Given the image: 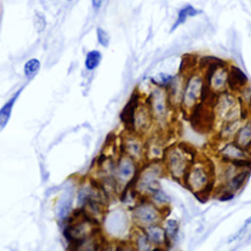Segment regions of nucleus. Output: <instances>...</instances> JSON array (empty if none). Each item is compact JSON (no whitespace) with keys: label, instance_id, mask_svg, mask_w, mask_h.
<instances>
[{"label":"nucleus","instance_id":"obj_1","mask_svg":"<svg viewBox=\"0 0 251 251\" xmlns=\"http://www.w3.org/2000/svg\"><path fill=\"white\" fill-rule=\"evenodd\" d=\"M213 163L197 158L186 173L182 184L203 200L214 195L217 186V174Z\"/></svg>","mask_w":251,"mask_h":251},{"label":"nucleus","instance_id":"obj_2","mask_svg":"<svg viewBox=\"0 0 251 251\" xmlns=\"http://www.w3.org/2000/svg\"><path fill=\"white\" fill-rule=\"evenodd\" d=\"M196 159L197 152L194 147L187 143H177L166 148L162 161L166 174L182 183L186 173Z\"/></svg>","mask_w":251,"mask_h":251},{"label":"nucleus","instance_id":"obj_3","mask_svg":"<svg viewBox=\"0 0 251 251\" xmlns=\"http://www.w3.org/2000/svg\"><path fill=\"white\" fill-rule=\"evenodd\" d=\"M205 85V76L198 68L184 75L182 97L180 102L181 110L188 113L201 101Z\"/></svg>","mask_w":251,"mask_h":251},{"label":"nucleus","instance_id":"obj_4","mask_svg":"<svg viewBox=\"0 0 251 251\" xmlns=\"http://www.w3.org/2000/svg\"><path fill=\"white\" fill-rule=\"evenodd\" d=\"M187 115L190 124L195 130L202 133L216 130L217 120L213 107L200 101L187 113Z\"/></svg>","mask_w":251,"mask_h":251},{"label":"nucleus","instance_id":"obj_5","mask_svg":"<svg viewBox=\"0 0 251 251\" xmlns=\"http://www.w3.org/2000/svg\"><path fill=\"white\" fill-rule=\"evenodd\" d=\"M165 217V210L155 205L149 198L138 203L132 211V219L139 228L160 224Z\"/></svg>","mask_w":251,"mask_h":251},{"label":"nucleus","instance_id":"obj_6","mask_svg":"<svg viewBox=\"0 0 251 251\" xmlns=\"http://www.w3.org/2000/svg\"><path fill=\"white\" fill-rule=\"evenodd\" d=\"M146 104L151 111L154 122L159 125H163L168 122L173 105L170 101L167 89L155 86L151 91Z\"/></svg>","mask_w":251,"mask_h":251},{"label":"nucleus","instance_id":"obj_7","mask_svg":"<svg viewBox=\"0 0 251 251\" xmlns=\"http://www.w3.org/2000/svg\"><path fill=\"white\" fill-rule=\"evenodd\" d=\"M251 170L249 169H240L237 170L228 179H226L223 183H218L215 189V192H228L232 195H235L239 190L243 188L245 185Z\"/></svg>","mask_w":251,"mask_h":251},{"label":"nucleus","instance_id":"obj_8","mask_svg":"<svg viewBox=\"0 0 251 251\" xmlns=\"http://www.w3.org/2000/svg\"><path fill=\"white\" fill-rule=\"evenodd\" d=\"M249 85L248 76L245 73L234 65H228L227 90L236 94L242 93Z\"/></svg>","mask_w":251,"mask_h":251},{"label":"nucleus","instance_id":"obj_9","mask_svg":"<svg viewBox=\"0 0 251 251\" xmlns=\"http://www.w3.org/2000/svg\"><path fill=\"white\" fill-rule=\"evenodd\" d=\"M139 105V93L134 91L120 115L121 121L125 127L131 133L134 132V119Z\"/></svg>","mask_w":251,"mask_h":251},{"label":"nucleus","instance_id":"obj_10","mask_svg":"<svg viewBox=\"0 0 251 251\" xmlns=\"http://www.w3.org/2000/svg\"><path fill=\"white\" fill-rule=\"evenodd\" d=\"M105 226L111 235L121 236L127 229L126 216L123 213V211H113L106 218Z\"/></svg>","mask_w":251,"mask_h":251},{"label":"nucleus","instance_id":"obj_11","mask_svg":"<svg viewBox=\"0 0 251 251\" xmlns=\"http://www.w3.org/2000/svg\"><path fill=\"white\" fill-rule=\"evenodd\" d=\"M142 229H143L145 235L147 236L148 240L150 241V243L153 245L154 249L155 248H160V249L169 248L165 228L161 223L148 226Z\"/></svg>","mask_w":251,"mask_h":251},{"label":"nucleus","instance_id":"obj_12","mask_svg":"<svg viewBox=\"0 0 251 251\" xmlns=\"http://www.w3.org/2000/svg\"><path fill=\"white\" fill-rule=\"evenodd\" d=\"M245 121L246 120L239 119L220 124L216 128V135L219 142L233 140L237 131L239 130V128L241 127Z\"/></svg>","mask_w":251,"mask_h":251},{"label":"nucleus","instance_id":"obj_13","mask_svg":"<svg viewBox=\"0 0 251 251\" xmlns=\"http://www.w3.org/2000/svg\"><path fill=\"white\" fill-rule=\"evenodd\" d=\"M153 122L154 119L148 105H139L134 119V132L141 134L147 131Z\"/></svg>","mask_w":251,"mask_h":251},{"label":"nucleus","instance_id":"obj_14","mask_svg":"<svg viewBox=\"0 0 251 251\" xmlns=\"http://www.w3.org/2000/svg\"><path fill=\"white\" fill-rule=\"evenodd\" d=\"M136 160L128 155H124L118 162V174L121 178L127 181L137 176Z\"/></svg>","mask_w":251,"mask_h":251},{"label":"nucleus","instance_id":"obj_15","mask_svg":"<svg viewBox=\"0 0 251 251\" xmlns=\"http://www.w3.org/2000/svg\"><path fill=\"white\" fill-rule=\"evenodd\" d=\"M124 148L126 154L134 160L141 159L146 154V147L136 136H130L127 138L124 143Z\"/></svg>","mask_w":251,"mask_h":251},{"label":"nucleus","instance_id":"obj_16","mask_svg":"<svg viewBox=\"0 0 251 251\" xmlns=\"http://www.w3.org/2000/svg\"><path fill=\"white\" fill-rule=\"evenodd\" d=\"M200 13L201 11L198 8H195L194 6H192L191 4H186L182 6L176 14V19L171 27V31H174L179 25H183L188 19L198 16Z\"/></svg>","mask_w":251,"mask_h":251},{"label":"nucleus","instance_id":"obj_17","mask_svg":"<svg viewBox=\"0 0 251 251\" xmlns=\"http://www.w3.org/2000/svg\"><path fill=\"white\" fill-rule=\"evenodd\" d=\"M24 89V87H22L21 89H19L0 109V131L6 126L7 123L10 120L11 114H12V110L13 107L15 105V102L17 100V98L19 97V95L21 94L22 90Z\"/></svg>","mask_w":251,"mask_h":251},{"label":"nucleus","instance_id":"obj_18","mask_svg":"<svg viewBox=\"0 0 251 251\" xmlns=\"http://www.w3.org/2000/svg\"><path fill=\"white\" fill-rule=\"evenodd\" d=\"M164 228L167 236L168 246H172L176 243L179 233V222L176 219H167L164 223Z\"/></svg>","mask_w":251,"mask_h":251},{"label":"nucleus","instance_id":"obj_19","mask_svg":"<svg viewBox=\"0 0 251 251\" xmlns=\"http://www.w3.org/2000/svg\"><path fill=\"white\" fill-rule=\"evenodd\" d=\"M155 205L160 207L163 210H166L169 208L170 203H171V198L170 196L160 187L156 189L153 193H151L148 197Z\"/></svg>","mask_w":251,"mask_h":251},{"label":"nucleus","instance_id":"obj_20","mask_svg":"<svg viewBox=\"0 0 251 251\" xmlns=\"http://www.w3.org/2000/svg\"><path fill=\"white\" fill-rule=\"evenodd\" d=\"M101 60H102L101 52L98 50H91V51L87 52V54L85 56L84 66H85L86 70L93 71L99 66Z\"/></svg>","mask_w":251,"mask_h":251},{"label":"nucleus","instance_id":"obj_21","mask_svg":"<svg viewBox=\"0 0 251 251\" xmlns=\"http://www.w3.org/2000/svg\"><path fill=\"white\" fill-rule=\"evenodd\" d=\"M174 77L172 75L167 74V73H159L153 77H151V82L154 84V86L161 87L167 89L172 81L174 80Z\"/></svg>","mask_w":251,"mask_h":251},{"label":"nucleus","instance_id":"obj_22","mask_svg":"<svg viewBox=\"0 0 251 251\" xmlns=\"http://www.w3.org/2000/svg\"><path fill=\"white\" fill-rule=\"evenodd\" d=\"M72 206V196L70 194H64L58 205V217L64 220L68 217Z\"/></svg>","mask_w":251,"mask_h":251},{"label":"nucleus","instance_id":"obj_23","mask_svg":"<svg viewBox=\"0 0 251 251\" xmlns=\"http://www.w3.org/2000/svg\"><path fill=\"white\" fill-rule=\"evenodd\" d=\"M40 69V62L38 59L32 58L29 59L24 66V73L25 75V76L27 77H31L33 76L35 74H37V72Z\"/></svg>","mask_w":251,"mask_h":251},{"label":"nucleus","instance_id":"obj_24","mask_svg":"<svg viewBox=\"0 0 251 251\" xmlns=\"http://www.w3.org/2000/svg\"><path fill=\"white\" fill-rule=\"evenodd\" d=\"M96 36L98 43L103 47H108L110 43V36L109 33L102 27L96 28Z\"/></svg>","mask_w":251,"mask_h":251},{"label":"nucleus","instance_id":"obj_25","mask_svg":"<svg viewBox=\"0 0 251 251\" xmlns=\"http://www.w3.org/2000/svg\"><path fill=\"white\" fill-rule=\"evenodd\" d=\"M34 26L38 32L44 30L46 26V19L41 12H35L34 14Z\"/></svg>","mask_w":251,"mask_h":251},{"label":"nucleus","instance_id":"obj_26","mask_svg":"<svg viewBox=\"0 0 251 251\" xmlns=\"http://www.w3.org/2000/svg\"><path fill=\"white\" fill-rule=\"evenodd\" d=\"M251 224V216L250 217H248L246 220H245V222H244V224L240 226V228L234 233V234H232V235H230V237L228 238V242L229 243H231V242H233V241H235L236 239H238L239 237H241L243 234H244V232H245V230L247 229V227L249 226V225Z\"/></svg>","mask_w":251,"mask_h":251},{"label":"nucleus","instance_id":"obj_27","mask_svg":"<svg viewBox=\"0 0 251 251\" xmlns=\"http://www.w3.org/2000/svg\"><path fill=\"white\" fill-rule=\"evenodd\" d=\"M103 4V0H91V5L94 11H99L100 8L102 7Z\"/></svg>","mask_w":251,"mask_h":251},{"label":"nucleus","instance_id":"obj_28","mask_svg":"<svg viewBox=\"0 0 251 251\" xmlns=\"http://www.w3.org/2000/svg\"><path fill=\"white\" fill-rule=\"evenodd\" d=\"M251 240V233H250V235L248 236V238H247V240L246 241H250Z\"/></svg>","mask_w":251,"mask_h":251},{"label":"nucleus","instance_id":"obj_29","mask_svg":"<svg viewBox=\"0 0 251 251\" xmlns=\"http://www.w3.org/2000/svg\"><path fill=\"white\" fill-rule=\"evenodd\" d=\"M69 1H70V0H69Z\"/></svg>","mask_w":251,"mask_h":251}]
</instances>
